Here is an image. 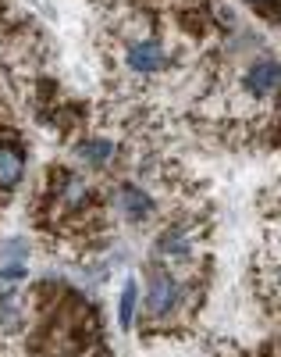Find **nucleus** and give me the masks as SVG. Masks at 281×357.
I'll use <instances>...</instances> for the list:
<instances>
[{
  "mask_svg": "<svg viewBox=\"0 0 281 357\" xmlns=\"http://www.w3.org/2000/svg\"><path fill=\"white\" fill-rule=\"evenodd\" d=\"M178 301H182V286L171 279V275H164V272H157L150 279V293H146V307H150V314L153 318H168L175 307H178Z\"/></svg>",
  "mask_w": 281,
  "mask_h": 357,
  "instance_id": "f257e3e1",
  "label": "nucleus"
},
{
  "mask_svg": "<svg viewBox=\"0 0 281 357\" xmlns=\"http://www.w3.org/2000/svg\"><path fill=\"white\" fill-rule=\"evenodd\" d=\"M129 65H132V72H157L164 65V50L153 43V40L132 43L129 47Z\"/></svg>",
  "mask_w": 281,
  "mask_h": 357,
  "instance_id": "f03ea898",
  "label": "nucleus"
},
{
  "mask_svg": "<svg viewBox=\"0 0 281 357\" xmlns=\"http://www.w3.org/2000/svg\"><path fill=\"white\" fill-rule=\"evenodd\" d=\"M25 172V158L15 143H0V186H18Z\"/></svg>",
  "mask_w": 281,
  "mask_h": 357,
  "instance_id": "7ed1b4c3",
  "label": "nucleus"
},
{
  "mask_svg": "<svg viewBox=\"0 0 281 357\" xmlns=\"http://www.w3.org/2000/svg\"><path fill=\"white\" fill-rule=\"evenodd\" d=\"M278 82H281V65H274V61H260L246 75V86L253 89V93H267V89H274Z\"/></svg>",
  "mask_w": 281,
  "mask_h": 357,
  "instance_id": "20e7f679",
  "label": "nucleus"
},
{
  "mask_svg": "<svg viewBox=\"0 0 281 357\" xmlns=\"http://www.w3.org/2000/svg\"><path fill=\"white\" fill-rule=\"evenodd\" d=\"M121 207H125V215L129 218H146L150 215V197L139 190V186H121Z\"/></svg>",
  "mask_w": 281,
  "mask_h": 357,
  "instance_id": "39448f33",
  "label": "nucleus"
},
{
  "mask_svg": "<svg viewBox=\"0 0 281 357\" xmlns=\"http://www.w3.org/2000/svg\"><path fill=\"white\" fill-rule=\"evenodd\" d=\"M136 293H139L136 282H125V289H121V304H118V325H121V329H129V325H132V314H136Z\"/></svg>",
  "mask_w": 281,
  "mask_h": 357,
  "instance_id": "423d86ee",
  "label": "nucleus"
},
{
  "mask_svg": "<svg viewBox=\"0 0 281 357\" xmlns=\"http://www.w3.org/2000/svg\"><path fill=\"white\" fill-rule=\"evenodd\" d=\"M111 151L114 146L107 143V139H89V143H82V161H89V165H104L107 158H111Z\"/></svg>",
  "mask_w": 281,
  "mask_h": 357,
  "instance_id": "0eeeda50",
  "label": "nucleus"
},
{
  "mask_svg": "<svg viewBox=\"0 0 281 357\" xmlns=\"http://www.w3.org/2000/svg\"><path fill=\"white\" fill-rule=\"evenodd\" d=\"M161 254L164 257H185L189 254V240H185L182 232H164L161 236Z\"/></svg>",
  "mask_w": 281,
  "mask_h": 357,
  "instance_id": "6e6552de",
  "label": "nucleus"
},
{
  "mask_svg": "<svg viewBox=\"0 0 281 357\" xmlns=\"http://www.w3.org/2000/svg\"><path fill=\"white\" fill-rule=\"evenodd\" d=\"M25 254H29V243H22V240H8L0 247V257H25Z\"/></svg>",
  "mask_w": 281,
  "mask_h": 357,
  "instance_id": "1a4fd4ad",
  "label": "nucleus"
},
{
  "mask_svg": "<svg viewBox=\"0 0 281 357\" xmlns=\"http://www.w3.org/2000/svg\"><path fill=\"white\" fill-rule=\"evenodd\" d=\"M22 275H25V268H22V264H8V268H0V279H11V282H15V279H22Z\"/></svg>",
  "mask_w": 281,
  "mask_h": 357,
  "instance_id": "9d476101",
  "label": "nucleus"
},
{
  "mask_svg": "<svg viewBox=\"0 0 281 357\" xmlns=\"http://www.w3.org/2000/svg\"><path fill=\"white\" fill-rule=\"evenodd\" d=\"M257 4H271V0H257Z\"/></svg>",
  "mask_w": 281,
  "mask_h": 357,
  "instance_id": "9b49d317",
  "label": "nucleus"
}]
</instances>
